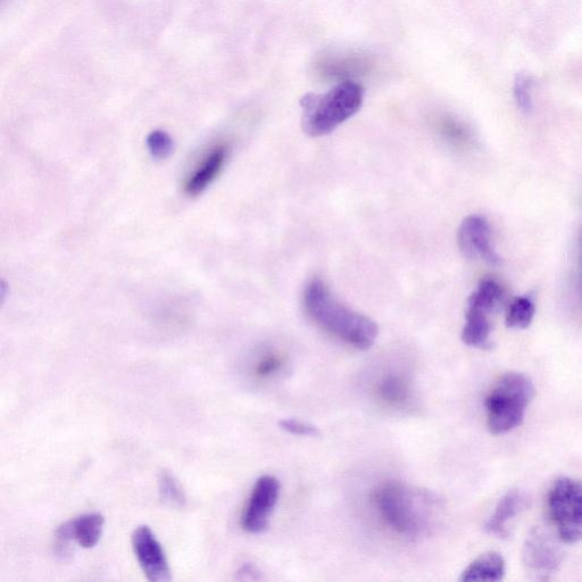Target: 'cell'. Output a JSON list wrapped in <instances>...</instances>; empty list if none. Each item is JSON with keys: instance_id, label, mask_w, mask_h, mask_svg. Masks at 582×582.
Instances as JSON below:
<instances>
[{"instance_id": "cell-5", "label": "cell", "mask_w": 582, "mask_h": 582, "mask_svg": "<svg viewBox=\"0 0 582 582\" xmlns=\"http://www.w3.org/2000/svg\"><path fill=\"white\" fill-rule=\"evenodd\" d=\"M548 512L563 544L582 540V482L563 477L548 492Z\"/></svg>"}, {"instance_id": "cell-26", "label": "cell", "mask_w": 582, "mask_h": 582, "mask_svg": "<svg viewBox=\"0 0 582 582\" xmlns=\"http://www.w3.org/2000/svg\"><path fill=\"white\" fill-rule=\"evenodd\" d=\"M241 580H256L260 579V572L251 564L244 565L238 572Z\"/></svg>"}, {"instance_id": "cell-23", "label": "cell", "mask_w": 582, "mask_h": 582, "mask_svg": "<svg viewBox=\"0 0 582 582\" xmlns=\"http://www.w3.org/2000/svg\"><path fill=\"white\" fill-rule=\"evenodd\" d=\"M443 131L448 138L453 140L464 141L468 138L467 130L453 120H445L443 122Z\"/></svg>"}, {"instance_id": "cell-8", "label": "cell", "mask_w": 582, "mask_h": 582, "mask_svg": "<svg viewBox=\"0 0 582 582\" xmlns=\"http://www.w3.org/2000/svg\"><path fill=\"white\" fill-rule=\"evenodd\" d=\"M133 553L145 576L152 582H168L171 571L168 559L154 532L147 526H139L131 536Z\"/></svg>"}, {"instance_id": "cell-6", "label": "cell", "mask_w": 582, "mask_h": 582, "mask_svg": "<svg viewBox=\"0 0 582 582\" xmlns=\"http://www.w3.org/2000/svg\"><path fill=\"white\" fill-rule=\"evenodd\" d=\"M562 540L559 536L544 527H536L530 532L525 546H523L522 559L525 567L532 575L546 579L552 575L563 561Z\"/></svg>"}, {"instance_id": "cell-3", "label": "cell", "mask_w": 582, "mask_h": 582, "mask_svg": "<svg viewBox=\"0 0 582 582\" xmlns=\"http://www.w3.org/2000/svg\"><path fill=\"white\" fill-rule=\"evenodd\" d=\"M364 90L355 81L340 82L323 95L303 97V129L311 137H322L360 111Z\"/></svg>"}, {"instance_id": "cell-2", "label": "cell", "mask_w": 582, "mask_h": 582, "mask_svg": "<svg viewBox=\"0 0 582 582\" xmlns=\"http://www.w3.org/2000/svg\"><path fill=\"white\" fill-rule=\"evenodd\" d=\"M304 305L318 326L347 344L365 351L376 343L377 324L336 301L322 281L313 280L307 285Z\"/></svg>"}, {"instance_id": "cell-19", "label": "cell", "mask_w": 582, "mask_h": 582, "mask_svg": "<svg viewBox=\"0 0 582 582\" xmlns=\"http://www.w3.org/2000/svg\"><path fill=\"white\" fill-rule=\"evenodd\" d=\"M409 386L406 381L397 376H389L381 382L380 394L385 401L392 404H401L409 396Z\"/></svg>"}, {"instance_id": "cell-4", "label": "cell", "mask_w": 582, "mask_h": 582, "mask_svg": "<svg viewBox=\"0 0 582 582\" xmlns=\"http://www.w3.org/2000/svg\"><path fill=\"white\" fill-rule=\"evenodd\" d=\"M535 393L534 382L526 374H504L486 398L489 431L504 435L521 426Z\"/></svg>"}, {"instance_id": "cell-1", "label": "cell", "mask_w": 582, "mask_h": 582, "mask_svg": "<svg viewBox=\"0 0 582 582\" xmlns=\"http://www.w3.org/2000/svg\"><path fill=\"white\" fill-rule=\"evenodd\" d=\"M381 517L398 534L422 537L434 530L442 517V500L429 490L389 482L376 495Z\"/></svg>"}, {"instance_id": "cell-15", "label": "cell", "mask_w": 582, "mask_h": 582, "mask_svg": "<svg viewBox=\"0 0 582 582\" xmlns=\"http://www.w3.org/2000/svg\"><path fill=\"white\" fill-rule=\"evenodd\" d=\"M506 572L503 556L497 552L482 554L462 572L461 581H502Z\"/></svg>"}, {"instance_id": "cell-12", "label": "cell", "mask_w": 582, "mask_h": 582, "mask_svg": "<svg viewBox=\"0 0 582 582\" xmlns=\"http://www.w3.org/2000/svg\"><path fill=\"white\" fill-rule=\"evenodd\" d=\"M530 500L522 490L512 489L498 502L495 511L486 522L485 530L489 535L507 538L510 535L509 525L523 511L528 509Z\"/></svg>"}, {"instance_id": "cell-16", "label": "cell", "mask_w": 582, "mask_h": 582, "mask_svg": "<svg viewBox=\"0 0 582 582\" xmlns=\"http://www.w3.org/2000/svg\"><path fill=\"white\" fill-rule=\"evenodd\" d=\"M503 299V288L495 280L486 279L481 281L478 289L470 296L468 305L477 307V309L489 314L495 311L497 306H500Z\"/></svg>"}, {"instance_id": "cell-25", "label": "cell", "mask_w": 582, "mask_h": 582, "mask_svg": "<svg viewBox=\"0 0 582 582\" xmlns=\"http://www.w3.org/2000/svg\"><path fill=\"white\" fill-rule=\"evenodd\" d=\"M579 255H578V271H577V298L582 309V230L579 235Z\"/></svg>"}, {"instance_id": "cell-22", "label": "cell", "mask_w": 582, "mask_h": 582, "mask_svg": "<svg viewBox=\"0 0 582 582\" xmlns=\"http://www.w3.org/2000/svg\"><path fill=\"white\" fill-rule=\"evenodd\" d=\"M279 426L282 430H285L290 435L301 436V437H318L320 436V430L318 427L313 426L311 423L295 420V419H284L279 422Z\"/></svg>"}, {"instance_id": "cell-13", "label": "cell", "mask_w": 582, "mask_h": 582, "mask_svg": "<svg viewBox=\"0 0 582 582\" xmlns=\"http://www.w3.org/2000/svg\"><path fill=\"white\" fill-rule=\"evenodd\" d=\"M105 519L102 514L88 513L81 517L63 523L58 527L56 535L71 542H77L82 548H94L102 538Z\"/></svg>"}, {"instance_id": "cell-24", "label": "cell", "mask_w": 582, "mask_h": 582, "mask_svg": "<svg viewBox=\"0 0 582 582\" xmlns=\"http://www.w3.org/2000/svg\"><path fill=\"white\" fill-rule=\"evenodd\" d=\"M279 365L280 362L276 357H266V359L260 363L259 368H257V374L261 377H268L270 374L277 371Z\"/></svg>"}, {"instance_id": "cell-7", "label": "cell", "mask_w": 582, "mask_h": 582, "mask_svg": "<svg viewBox=\"0 0 582 582\" xmlns=\"http://www.w3.org/2000/svg\"><path fill=\"white\" fill-rule=\"evenodd\" d=\"M280 489L276 477L262 476L257 479L241 518V525L249 534H262L268 529L271 515L279 501Z\"/></svg>"}, {"instance_id": "cell-10", "label": "cell", "mask_w": 582, "mask_h": 582, "mask_svg": "<svg viewBox=\"0 0 582 582\" xmlns=\"http://www.w3.org/2000/svg\"><path fill=\"white\" fill-rule=\"evenodd\" d=\"M370 57L360 54L331 55L320 58L314 65L318 77L326 81H354L372 70Z\"/></svg>"}, {"instance_id": "cell-20", "label": "cell", "mask_w": 582, "mask_h": 582, "mask_svg": "<svg viewBox=\"0 0 582 582\" xmlns=\"http://www.w3.org/2000/svg\"><path fill=\"white\" fill-rule=\"evenodd\" d=\"M147 147L155 159L164 160L173 152V139L168 132L155 130L147 137Z\"/></svg>"}, {"instance_id": "cell-14", "label": "cell", "mask_w": 582, "mask_h": 582, "mask_svg": "<svg viewBox=\"0 0 582 582\" xmlns=\"http://www.w3.org/2000/svg\"><path fill=\"white\" fill-rule=\"evenodd\" d=\"M488 315L485 311L468 305L462 332L464 344L479 349L492 348L493 344L492 340H490L492 324L489 322Z\"/></svg>"}, {"instance_id": "cell-9", "label": "cell", "mask_w": 582, "mask_h": 582, "mask_svg": "<svg viewBox=\"0 0 582 582\" xmlns=\"http://www.w3.org/2000/svg\"><path fill=\"white\" fill-rule=\"evenodd\" d=\"M459 245L462 253L468 259L476 260L478 257L490 265H500V256L496 254L490 241V229L488 223L477 215H471L465 219L459 231Z\"/></svg>"}, {"instance_id": "cell-18", "label": "cell", "mask_w": 582, "mask_h": 582, "mask_svg": "<svg viewBox=\"0 0 582 582\" xmlns=\"http://www.w3.org/2000/svg\"><path fill=\"white\" fill-rule=\"evenodd\" d=\"M536 307L527 297L514 299L506 314V326L511 329H527L534 320Z\"/></svg>"}, {"instance_id": "cell-17", "label": "cell", "mask_w": 582, "mask_h": 582, "mask_svg": "<svg viewBox=\"0 0 582 582\" xmlns=\"http://www.w3.org/2000/svg\"><path fill=\"white\" fill-rule=\"evenodd\" d=\"M157 484H159V494L164 504L174 507V509H184L187 503L186 494L171 472L161 471Z\"/></svg>"}, {"instance_id": "cell-11", "label": "cell", "mask_w": 582, "mask_h": 582, "mask_svg": "<svg viewBox=\"0 0 582 582\" xmlns=\"http://www.w3.org/2000/svg\"><path fill=\"white\" fill-rule=\"evenodd\" d=\"M229 153L230 148L227 144L220 143L212 146L186 179L185 193L190 197L203 194L220 176L227 163Z\"/></svg>"}, {"instance_id": "cell-21", "label": "cell", "mask_w": 582, "mask_h": 582, "mask_svg": "<svg viewBox=\"0 0 582 582\" xmlns=\"http://www.w3.org/2000/svg\"><path fill=\"white\" fill-rule=\"evenodd\" d=\"M532 80L526 74H518L514 82V98L520 111L526 114L532 111Z\"/></svg>"}]
</instances>
